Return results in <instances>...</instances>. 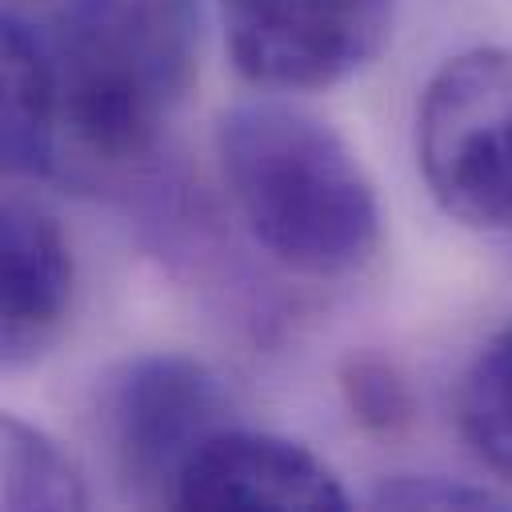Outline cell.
Instances as JSON below:
<instances>
[{
	"label": "cell",
	"instance_id": "obj_1",
	"mask_svg": "<svg viewBox=\"0 0 512 512\" xmlns=\"http://www.w3.org/2000/svg\"><path fill=\"white\" fill-rule=\"evenodd\" d=\"M224 188L252 240L300 276L360 272L380 248V204L348 140L284 100H240L216 120Z\"/></svg>",
	"mask_w": 512,
	"mask_h": 512
},
{
	"label": "cell",
	"instance_id": "obj_2",
	"mask_svg": "<svg viewBox=\"0 0 512 512\" xmlns=\"http://www.w3.org/2000/svg\"><path fill=\"white\" fill-rule=\"evenodd\" d=\"M196 0H60L48 52L60 128L104 160L148 156L196 76Z\"/></svg>",
	"mask_w": 512,
	"mask_h": 512
},
{
	"label": "cell",
	"instance_id": "obj_3",
	"mask_svg": "<svg viewBox=\"0 0 512 512\" xmlns=\"http://www.w3.org/2000/svg\"><path fill=\"white\" fill-rule=\"evenodd\" d=\"M416 164L432 200L476 232H512V52L448 56L416 108Z\"/></svg>",
	"mask_w": 512,
	"mask_h": 512
},
{
	"label": "cell",
	"instance_id": "obj_4",
	"mask_svg": "<svg viewBox=\"0 0 512 512\" xmlns=\"http://www.w3.org/2000/svg\"><path fill=\"white\" fill-rule=\"evenodd\" d=\"M96 428L124 492L140 504H176L196 448L228 428L220 376L184 352H144L104 372Z\"/></svg>",
	"mask_w": 512,
	"mask_h": 512
},
{
	"label": "cell",
	"instance_id": "obj_5",
	"mask_svg": "<svg viewBox=\"0 0 512 512\" xmlns=\"http://www.w3.org/2000/svg\"><path fill=\"white\" fill-rule=\"evenodd\" d=\"M232 68L272 92L328 88L376 60L392 0H220Z\"/></svg>",
	"mask_w": 512,
	"mask_h": 512
},
{
	"label": "cell",
	"instance_id": "obj_6",
	"mask_svg": "<svg viewBox=\"0 0 512 512\" xmlns=\"http://www.w3.org/2000/svg\"><path fill=\"white\" fill-rule=\"evenodd\" d=\"M180 508H300L340 512L348 492L304 444L252 428L212 432L176 484Z\"/></svg>",
	"mask_w": 512,
	"mask_h": 512
},
{
	"label": "cell",
	"instance_id": "obj_7",
	"mask_svg": "<svg viewBox=\"0 0 512 512\" xmlns=\"http://www.w3.org/2000/svg\"><path fill=\"white\" fill-rule=\"evenodd\" d=\"M4 316L0 360L4 368L32 364L64 328L76 288V260L60 220L32 196L4 200Z\"/></svg>",
	"mask_w": 512,
	"mask_h": 512
},
{
	"label": "cell",
	"instance_id": "obj_8",
	"mask_svg": "<svg viewBox=\"0 0 512 512\" xmlns=\"http://www.w3.org/2000/svg\"><path fill=\"white\" fill-rule=\"evenodd\" d=\"M60 92L48 52V32L4 12V168L8 176L40 180L56 164Z\"/></svg>",
	"mask_w": 512,
	"mask_h": 512
},
{
	"label": "cell",
	"instance_id": "obj_9",
	"mask_svg": "<svg viewBox=\"0 0 512 512\" xmlns=\"http://www.w3.org/2000/svg\"><path fill=\"white\" fill-rule=\"evenodd\" d=\"M456 416L468 448L512 480V320L472 356L456 392Z\"/></svg>",
	"mask_w": 512,
	"mask_h": 512
},
{
	"label": "cell",
	"instance_id": "obj_10",
	"mask_svg": "<svg viewBox=\"0 0 512 512\" xmlns=\"http://www.w3.org/2000/svg\"><path fill=\"white\" fill-rule=\"evenodd\" d=\"M88 488L72 456L36 424L4 416V508H84Z\"/></svg>",
	"mask_w": 512,
	"mask_h": 512
},
{
	"label": "cell",
	"instance_id": "obj_11",
	"mask_svg": "<svg viewBox=\"0 0 512 512\" xmlns=\"http://www.w3.org/2000/svg\"><path fill=\"white\" fill-rule=\"evenodd\" d=\"M336 384H340V400H344L348 416L368 436L392 440V436L408 432V424L416 416V396H412L408 376L388 356H380V352L344 356Z\"/></svg>",
	"mask_w": 512,
	"mask_h": 512
},
{
	"label": "cell",
	"instance_id": "obj_12",
	"mask_svg": "<svg viewBox=\"0 0 512 512\" xmlns=\"http://www.w3.org/2000/svg\"><path fill=\"white\" fill-rule=\"evenodd\" d=\"M376 504L384 508H488L492 496L484 488L452 484L440 476H400L376 492Z\"/></svg>",
	"mask_w": 512,
	"mask_h": 512
}]
</instances>
